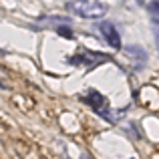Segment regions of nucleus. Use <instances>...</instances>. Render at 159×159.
Returning a JSON list of instances; mask_svg holds the SVG:
<instances>
[{
    "mask_svg": "<svg viewBox=\"0 0 159 159\" xmlns=\"http://www.w3.org/2000/svg\"><path fill=\"white\" fill-rule=\"evenodd\" d=\"M127 52L137 54V57H131V58H135V61H137V66H141V65H145V62H147V52H145L143 48H139V47H129Z\"/></svg>",
    "mask_w": 159,
    "mask_h": 159,
    "instance_id": "5",
    "label": "nucleus"
},
{
    "mask_svg": "<svg viewBox=\"0 0 159 159\" xmlns=\"http://www.w3.org/2000/svg\"><path fill=\"white\" fill-rule=\"evenodd\" d=\"M66 8L81 18H101L107 14V6L99 0H70Z\"/></svg>",
    "mask_w": 159,
    "mask_h": 159,
    "instance_id": "1",
    "label": "nucleus"
},
{
    "mask_svg": "<svg viewBox=\"0 0 159 159\" xmlns=\"http://www.w3.org/2000/svg\"><path fill=\"white\" fill-rule=\"evenodd\" d=\"M83 101H85L87 105H89L91 109H93L95 113H99L101 117H105V119L109 121V123H117V121H119V117L123 115V111H119V113H113V111H111V105L107 103V99L103 97L101 93H97L95 89H91L89 93H87L85 97H83Z\"/></svg>",
    "mask_w": 159,
    "mask_h": 159,
    "instance_id": "2",
    "label": "nucleus"
},
{
    "mask_svg": "<svg viewBox=\"0 0 159 159\" xmlns=\"http://www.w3.org/2000/svg\"><path fill=\"white\" fill-rule=\"evenodd\" d=\"M58 32H61V34H65L66 39H70V28H66V24H65V28H58Z\"/></svg>",
    "mask_w": 159,
    "mask_h": 159,
    "instance_id": "7",
    "label": "nucleus"
},
{
    "mask_svg": "<svg viewBox=\"0 0 159 159\" xmlns=\"http://www.w3.org/2000/svg\"><path fill=\"white\" fill-rule=\"evenodd\" d=\"M83 159H93V157H91L89 153H85V155H83Z\"/></svg>",
    "mask_w": 159,
    "mask_h": 159,
    "instance_id": "9",
    "label": "nucleus"
},
{
    "mask_svg": "<svg viewBox=\"0 0 159 159\" xmlns=\"http://www.w3.org/2000/svg\"><path fill=\"white\" fill-rule=\"evenodd\" d=\"M109 61V57L107 54H103V52H93V51H81V52H77L73 58H70V62L73 65H87V66H97V65H101V62H105Z\"/></svg>",
    "mask_w": 159,
    "mask_h": 159,
    "instance_id": "3",
    "label": "nucleus"
},
{
    "mask_svg": "<svg viewBox=\"0 0 159 159\" xmlns=\"http://www.w3.org/2000/svg\"><path fill=\"white\" fill-rule=\"evenodd\" d=\"M99 30H101L103 39L109 43V47H111V48H121V36H119V32H117L115 24L101 22V24H99Z\"/></svg>",
    "mask_w": 159,
    "mask_h": 159,
    "instance_id": "4",
    "label": "nucleus"
},
{
    "mask_svg": "<svg viewBox=\"0 0 159 159\" xmlns=\"http://www.w3.org/2000/svg\"><path fill=\"white\" fill-rule=\"evenodd\" d=\"M155 39H157V51H159V28H155Z\"/></svg>",
    "mask_w": 159,
    "mask_h": 159,
    "instance_id": "8",
    "label": "nucleus"
},
{
    "mask_svg": "<svg viewBox=\"0 0 159 159\" xmlns=\"http://www.w3.org/2000/svg\"><path fill=\"white\" fill-rule=\"evenodd\" d=\"M147 10H149V16H151V20H153L155 24H159V0H153V2H149Z\"/></svg>",
    "mask_w": 159,
    "mask_h": 159,
    "instance_id": "6",
    "label": "nucleus"
}]
</instances>
